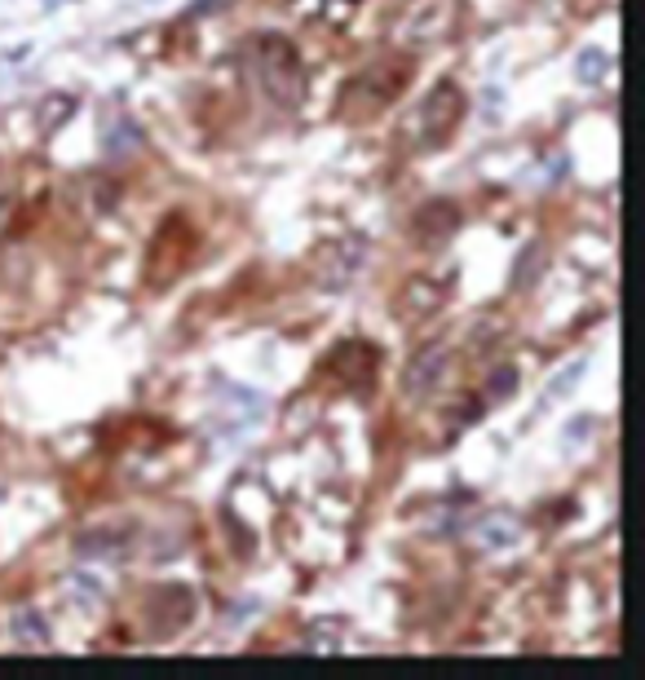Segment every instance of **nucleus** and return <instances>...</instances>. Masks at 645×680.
I'll use <instances>...</instances> for the list:
<instances>
[{"label":"nucleus","mask_w":645,"mask_h":680,"mask_svg":"<svg viewBox=\"0 0 645 680\" xmlns=\"http://www.w3.org/2000/svg\"><path fill=\"white\" fill-rule=\"evenodd\" d=\"M438 305H442V287H438V283H429V278H416V283H407V292H398V300H394V309H398L407 322H420V318H429Z\"/></svg>","instance_id":"7ed1b4c3"},{"label":"nucleus","mask_w":645,"mask_h":680,"mask_svg":"<svg viewBox=\"0 0 645 680\" xmlns=\"http://www.w3.org/2000/svg\"><path fill=\"white\" fill-rule=\"evenodd\" d=\"M256 76H261V89L278 102V107H292V102H300V63H296V50L287 45V41H278V36H265V41H256Z\"/></svg>","instance_id":"f257e3e1"},{"label":"nucleus","mask_w":645,"mask_h":680,"mask_svg":"<svg viewBox=\"0 0 645 680\" xmlns=\"http://www.w3.org/2000/svg\"><path fill=\"white\" fill-rule=\"evenodd\" d=\"M460 116H464V98H460V89L451 80H442L434 89V98L425 102V129H429V138L434 142H447L451 129L460 124Z\"/></svg>","instance_id":"f03ea898"},{"label":"nucleus","mask_w":645,"mask_h":680,"mask_svg":"<svg viewBox=\"0 0 645 680\" xmlns=\"http://www.w3.org/2000/svg\"><path fill=\"white\" fill-rule=\"evenodd\" d=\"M14 627H19L23 636H32V645H45V640H50V627H45V623H41L32 610H23V614L14 618Z\"/></svg>","instance_id":"39448f33"},{"label":"nucleus","mask_w":645,"mask_h":680,"mask_svg":"<svg viewBox=\"0 0 645 680\" xmlns=\"http://www.w3.org/2000/svg\"><path fill=\"white\" fill-rule=\"evenodd\" d=\"M601 63H605V58H601L597 50H588V54L579 58V72H583V80H597V72H601Z\"/></svg>","instance_id":"423d86ee"},{"label":"nucleus","mask_w":645,"mask_h":680,"mask_svg":"<svg viewBox=\"0 0 645 680\" xmlns=\"http://www.w3.org/2000/svg\"><path fill=\"white\" fill-rule=\"evenodd\" d=\"M442 372H447V350H442V346L420 350L416 363L407 368V394H412V398H425V394L442 381Z\"/></svg>","instance_id":"20e7f679"},{"label":"nucleus","mask_w":645,"mask_h":680,"mask_svg":"<svg viewBox=\"0 0 645 680\" xmlns=\"http://www.w3.org/2000/svg\"><path fill=\"white\" fill-rule=\"evenodd\" d=\"M517 385V372L509 368V372H495V381H491V394H509Z\"/></svg>","instance_id":"0eeeda50"}]
</instances>
